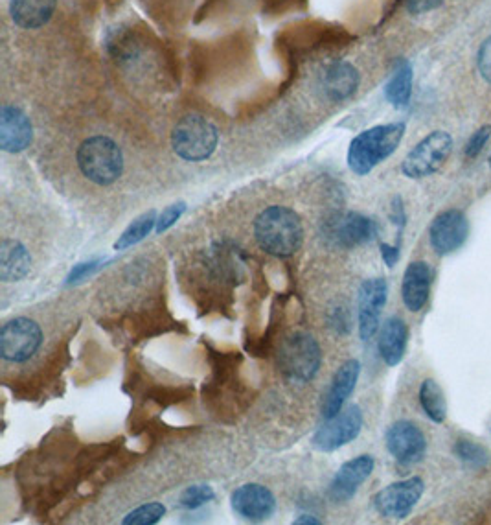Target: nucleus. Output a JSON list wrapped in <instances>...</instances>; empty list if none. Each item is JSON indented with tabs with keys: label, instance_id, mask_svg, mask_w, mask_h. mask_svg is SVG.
I'll return each mask as SVG.
<instances>
[{
	"label": "nucleus",
	"instance_id": "1",
	"mask_svg": "<svg viewBox=\"0 0 491 525\" xmlns=\"http://www.w3.org/2000/svg\"><path fill=\"white\" fill-rule=\"evenodd\" d=\"M254 238L265 253L278 258L293 257L304 244V227L295 210L271 205L254 220Z\"/></svg>",
	"mask_w": 491,
	"mask_h": 525
},
{
	"label": "nucleus",
	"instance_id": "2",
	"mask_svg": "<svg viewBox=\"0 0 491 525\" xmlns=\"http://www.w3.org/2000/svg\"><path fill=\"white\" fill-rule=\"evenodd\" d=\"M405 135L403 122L374 126L359 133L348 150V166L355 175H368L376 166L387 161Z\"/></svg>",
	"mask_w": 491,
	"mask_h": 525
},
{
	"label": "nucleus",
	"instance_id": "3",
	"mask_svg": "<svg viewBox=\"0 0 491 525\" xmlns=\"http://www.w3.org/2000/svg\"><path fill=\"white\" fill-rule=\"evenodd\" d=\"M78 168L89 181L107 187L118 181L124 172V155L115 140L94 135L78 148Z\"/></svg>",
	"mask_w": 491,
	"mask_h": 525
},
{
	"label": "nucleus",
	"instance_id": "4",
	"mask_svg": "<svg viewBox=\"0 0 491 525\" xmlns=\"http://www.w3.org/2000/svg\"><path fill=\"white\" fill-rule=\"evenodd\" d=\"M219 133L217 128L201 115L181 118L172 131V148L184 161L201 163L216 152Z\"/></svg>",
	"mask_w": 491,
	"mask_h": 525
},
{
	"label": "nucleus",
	"instance_id": "5",
	"mask_svg": "<svg viewBox=\"0 0 491 525\" xmlns=\"http://www.w3.org/2000/svg\"><path fill=\"white\" fill-rule=\"evenodd\" d=\"M322 363L317 339L306 332L291 334L284 339L280 352H278V367L289 382L293 384H306L319 373Z\"/></svg>",
	"mask_w": 491,
	"mask_h": 525
},
{
	"label": "nucleus",
	"instance_id": "6",
	"mask_svg": "<svg viewBox=\"0 0 491 525\" xmlns=\"http://www.w3.org/2000/svg\"><path fill=\"white\" fill-rule=\"evenodd\" d=\"M453 153V137L447 131H433L420 140L401 163V174L409 179H425L436 174Z\"/></svg>",
	"mask_w": 491,
	"mask_h": 525
},
{
	"label": "nucleus",
	"instance_id": "7",
	"mask_svg": "<svg viewBox=\"0 0 491 525\" xmlns=\"http://www.w3.org/2000/svg\"><path fill=\"white\" fill-rule=\"evenodd\" d=\"M322 234L330 244L352 249L376 238L377 223L359 212H333L322 223Z\"/></svg>",
	"mask_w": 491,
	"mask_h": 525
},
{
	"label": "nucleus",
	"instance_id": "8",
	"mask_svg": "<svg viewBox=\"0 0 491 525\" xmlns=\"http://www.w3.org/2000/svg\"><path fill=\"white\" fill-rule=\"evenodd\" d=\"M41 343L43 330L28 317H15L0 330V354L6 362H28Z\"/></svg>",
	"mask_w": 491,
	"mask_h": 525
},
{
	"label": "nucleus",
	"instance_id": "9",
	"mask_svg": "<svg viewBox=\"0 0 491 525\" xmlns=\"http://www.w3.org/2000/svg\"><path fill=\"white\" fill-rule=\"evenodd\" d=\"M425 483L423 479L411 478L392 483L374 496V507L383 518L403 520L422 500Z\"/></svg>",
	"mask_w": 491,
	"mask_h": 525
},
{
	"label": "nucleus",
	"instance_id": "10",
	"mask_svg": "<svg viewBox=\"0 0 491 525\" xmlns=\"http://www.w3.org/2000/svg\"><path fill=\"white\" fill-rule=\"evenodd\" d=\"M363 430V411L359 406L343 409L313 435V446L320 452H335L352 443Z\"/></svg>",
	"mask_w": 491,
	"mask_h": 525
},
{
	"label": "nucleus",
	"instance_id": "11",
	"mask_svg": "<svg viewBox=\"0 0 491 525\" xmlns=\"http://www.w3.org/2000/svg\"><path fill=\"white\" fill-rule=\"evenodd\" d=\"M469 222L462 210L447 209L434 218L429 227V242L436 255L447 257L466 244Z\"/></svg>",
	"mask_w": 491,
	"mask_h": 525
},
{
	"label": "nucleus",
	"instance_id": "12",
	"mask_svg": "<svg viewBox=\"0 0 491 525\" xmlns=\"http://www.w3.org/2000/svg\"><path fill=\"white\" fill-rule=\"evenodd\" d=\"M389 286L385 279H368L361 284L357 295V321L363 341L374 338L381 325V312L387 304Z\"/></svg>",
	"mask_w": 491,
	"mask_h": 525
},
{
	"label": "nucleus",
	"instance_id": "13",
	"mask_svg": "<svg viewBox=\"0 0 491 525\" xmlns=\"http://www.w3.org/2000/svg\"><path fill=\"white\" fill-rule=\"evenodd\" d=\"M390 455L401 465L420 463L427 450V441L422 430L411 420H398L385 435Z\"/></svg>",
	"mask_w": 491,
	"mask_h": 525
},
{
	"label": "nucleus",
	"instance_id": "14",
	"mask_svg": "<svg viewBox=\"0 0 491 525\" xmlns=\"http://www.w3.org/2000/svg\"><path fill=\"white\" fill-rule=\"evenodd\" d=\"M374 467H376V461L372 455H359L355 459L346 461L333 478L332 485L328 489V498L333 503L350 502L357 494L359 487L370 478Z\"/></svg>",
	"mask_w": 491,
	"mask_h": 525
},
{
	"label": "nucleus",
	"instance_id": "15",
	"mask_svg": "<svg viewBox=\"0 0 491 525\" xmlns=\"http://www.w3.org/2000/svg\"><path fill=\"white\" fill-rule=\"evenodd\" d=\"M232 509L245 520L262 522L275 514V494L258 483H247L232 492Z\"/></svg>",
	"mask_w": 491,
	"mask_h": 525
},
{
	"label": "nucleus",
	"instance_id": "16",
	"mask_svg": "<svg viewBox=\"0 0 491 525\" xmlns=\"http://www.w3.org/2000/svg\"><path fill=\"white\" fill-rule=\"evenodd\" d=\"M34 139L30 118L17 105L4 104L0 109V148L4 152H24Z\"/></svg>",
	"mask_w": 491,
	"mask_h": 525
},
{
	"label": "nucleus",
	"instance_id": "17",
	"mask_svg": "<svg viewBox=\"0 0 491 525\" xmlns=\"http://www.w3.org/2000/svg\"><path fill=\"white\" fill-rule=\"evenodd\" d=\"M361 83V74L348 61H335L328 65L320 76V87L326 94V98L335 104H341L344 100L352 98Z\"/></svg>",
	"mask_w": 491,
	"mask_h": 525
},
{
	"label": "nucleus",
	"instance_id": "18",
	"mask_svg": "<svg viewBox=\"0 0 491 525\" xmlns=\"http://www.w3.org/2000/svg\"><path fill=\"white\" fill-rule=\"evenodd\" d=\"M361 374V363L357 360H348L341 365V369L333 376L332 385L322 402V417L333 419L343 411L344 402L354 393L355 384Z\"/></svg>",
	"mask_w": 491,
	"mask_h": 525
},
{
	"label": "nucleus",
	"instance_id": "19",
	"mask_svg": "<svg viewBox=\"0 0 491 525\" xmlns=\"http://www.w3.org/2000/svg\"><path fill=\"white\" fill-rule=\"evenodd\" d=\"M431 268L425 262H412L409 268L405 269L403 284H401V297L407 310L420 312L423 306L429 301L431 293Z\"/></svg>",
	"mask_w": 491,
	"mask_h": 525
},
{
	"label": "nucleus",
	"instance_id": "20",
	"mask_svg": "<svg viewBox=\"0 0 491 525\" xmlns=\"http://www.w3.org/2000/svg\"><path fill=\"white\" fill-rule=\"evenodd\" d=\"M407 341H409V328L405 325V321L401 317L392 315L379 330L377 347L383 362L389 367L400 365L407 350Z\"/></svg>",
	"mask_w": 491,
	"mask_h": 525
},
{
	"label": "nucleus",
	"instance_id": "21",
	"mask_svg": "<svg viewBox=\"0 0 491 525\" xmlns=\"http://www.w3.org/2000/svg\"><path fill=\"white\" fill-rule=\"evenodd\" d=\"M58 8V0H12L10 15L13 23L24 30L45 26Z\"/></svg>",
	"mask_w": 491,
	"mask_h": 525
},
{
	"label": "nucleus",
	"instance_id": "22",
	"mask_svg": "<svg viewBox=\"0 0 491 525\" xmlns=\"http://www.w3.org/2000/svg\"><path fill=\"white\" fill-rule=\"evenodd\" d=\"M32 268V257L19 240L4 238L0 244V280L19 282Z\"/></svg>",
	"mask_w": 491,
	"mask_h": 525
},
{
	"label": "nucleus",
	"instance_id": "23",
	"mask_svg": "<svg viewBox=\"0 0 491 525\" xmlns=\"http://www.w3.org/2000/svg\"><path fill=\"white\" fill-rule=\"evenodd\" d=\"M412 80H414V72L411 63L407 59H398L390 74L389 82L385 85V98L396 109H405L411 104Z\"/></svg>",
	"mask_w": 491,
	"mask_h": 525
},
{
	"label": "nucleus",
	"instance_id": "24",
	"mask_svg": "<svg viewBox=\"0 0 491 525\" xmlns=\"http://www.w3.org/2000/svg\"><path fill=\"white\" fill-rule=\"evenodd\" d=\"M420 404L429 419L440 424L447 417L446 395L434 380H425L420 387Z\"/></svg>",
	"mask_w": 491,
	"mask_h": 525
},
{
	"label": "nucleus",
	"instance_id": "25",
	"mask_svg": "<svg viewBox=\"0 0 491 525\" xmlns=\"http://www.w3.org/2000/svg\"><path fill=\"white\" fill-rule=\"evenodd\" d=\"M157 212L155 210H149L146 214L138 216L135 222L131 223L127 227L126 231L122 233V236L116 240L115 249L116 251H126L129 247L137 245L138 242H142L153 227H157Z\"/></svg>",
	"mask_w": 491,
	"mask_h": 525
},
{
	"label": "nucleus",
	"instance_id": "26",
	"mask_svg": "<svg viewBox=\"0 0 491 525\" xmlns=\"http://www.w3.org/2000/svg\"><path fill=\"white\" fill-rule=\"evenodd\" d=\"M455 454L469 467L482 468L490 463V454L486 452V448L471 441H458L455 444Z\"/></svg>",
	"mask_w": 491,
	"mask_h": 525
},
{
	"label": "nucleus",
	"instance_id": "27",
	"mask_svg": "<svg viewBox=\"0 0 491 525\" xmlns=\"http://www.w3.org/2000/svg\"><path fill=\"white\" fill-rule=\"evenodd\" d=\"M164 514H166V507L162 503H148V505H142V507H138L135 511L127 514L126 518H124V524H157Z\"/></svg>",
	"mask_w": 491,
	"mask_h": 525
},
{
	"label": "nucleus",
	"instance_id": "28",
	"mask_svg": "<svg viewBox=\"0 0 491 525\" xmlns=\"http://www.w3.org/2000/svg\"><path fill=\"white\" fill-rule=\"evenodd\" d=\"M216 498V492L212 487L208 485H194V487H188L181 494L179 502L183 505L184 509H199L203 507L205 503L212 502Z\"/></svg>",
	"mask_w": 491,
	"mask_h": 525
},
{
	"label": "nucleus",
	"instance_id": "29",
	"mask_svg": "<svg viewBox=\"0 0 491 525\" xmlns=\"http://www.w3.org/2000/svg\"><path fill=\"white\" fill-rule=\"evenodd\" d=\"M184 212H186V203H184V201L170 205L168 209L160 214L159 220H157V227H155L157 234L166 233L170 227H173L175 223L181 220Z\"/></svg>",
	"mask_w": 491,
	"mask_h": 525
},
{
	"label": "nucleus",
	"instance_id": "30",
	"mask_svg": "<svg viewBox=\"0 0 491 525\" xmlns=\"http://www.w3.org/2000/svg\"><path fill=\"white\" fill-rule=\"evenodd\" d=\"M491 139V128L490 126H482V128L477 129L471 137H469L468 144H466V157L468 159H477L482 150L486 148V144L490 142Z\"/></svg>",
	"mask_w": 491,
	"mask_h": 525
},
{
	"label": "nucleus",
	"instance_id": "31",
	"mask_svg": "<svg viewBox=\"0 0 491 525\" xmlns=\"http://www.w3.org/2000/svg\"><path fill=\"white\" fill-rule=\"evenodd\" d=\"M477 70L480 78L491 85V35L482 41L477 52Z\"/></svg>",
	"mask_w": 491,
	"mask_h": 525
},
{
	"label": "nucleus",
	"instance_id": "32",
	"mask_svg": "<svg viewBox=\"0 0 491 525\" xmlns=\"http://www.w3.org/2000/svg\"><path fill=\"white\" fill-rule=\"evenodd\" d=\"M103 260H91V262H83V264H78L76 268L70 271L69 275V284H74V282H80L81 279H87L89 275H92L94 271L98 268H102Z\"/></svg>",
	"mask_w": 491,
	"mask_h": 525
},
{
	"label": "nucleus",
	"instance_id": "33",
	"mask_svg": "<svg viewBox=\"0 0 491 525\" xmlns=\"http://www.w3.org/2000/svg\"><path fill=\"white\" fill-rule=\"evenodd\" d=\"M442 2L444 0H405V8L412 15H420V13L433 12L436 8H440Z\"/></svg>",
	"mask_w": 491,
	"mask_h": 525
},
{
	"label": "nucleus",
	"instance_id": "34",
	"mask_svg": "<svg viewBox=\"0 0 491 525\" xmlns=\"http://www.w3.org/2000/svg\"><path fill=\"white\" fill-rule=\"evenodd\" d=\"M381 258H383V262L389 268H394L398 264V260H400V247L398 245L381 244Z\"/></svg>",
	"mask_w": 491,
	"mask_h": 525
},
{
	"label": "nucleus",
	"instance_id": "35",
	"mask_svg": "<svg viewBox=\"0 0 491 525\" xmlns=\"http://www.w3.org/2000/svg\"><path fill=\"white\" fill-rule=\"evenodd\" d=\"M390 220L403 227L405 225V209H403V199L400 196L392 199V205H390Z\"/></svg>",
	"mask_w": 491,
	"mask_h": 525
},
{
	"label": "nucleus",
	"instance_id": "36",
	"mask_svg": "<svg viewBox=\"0 0 491 525\" xmlns=\"http://www.w3.org/2000/svg\"><path fill=\"white\" fill-rule=\"evenodd\" d=\"M295 524L320 525V520H317V518H315V516H311V514H302V516H298L297 520H295Z\"/></svg>",
	"mask_w": 491,
	"mask_h": 525
},
{
	"label": "nucleus",
	"instance_id": "37",
	"mask_svg": "<svg viewBox=\"0 0 491 525\" xmlns=\"http://www.w3.org/2000/svg\"><path fill=\"white\" fill-rule=\"evenodd\" d=\"M488 164H490V170H491V155H490V161H488Z\"/></svg>",
	"mask_w": 491,
	"mask_h": 525
}]
</instances>
